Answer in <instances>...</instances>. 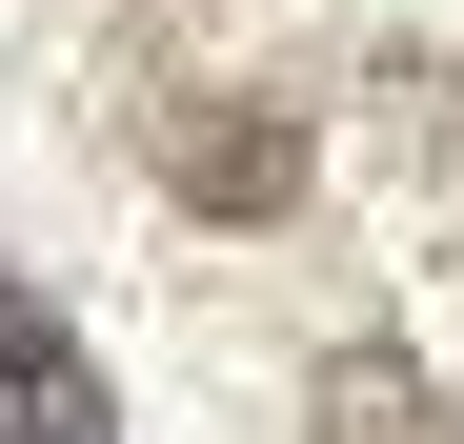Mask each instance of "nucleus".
<instances>
[{"instance_id": "nucleus-1", "label": "nucleus", "mask_w": 464, "mask_h": 444, "mask_svg": "<svg viewBox=\"0 0 464 444\" xmlns=\"http://www.w3.org/2000/svg\"><path fill=\"white\" fill-rule=\"evenodd\" d=\"M121 141H141V182L202 202V222H303V182H324L303 101H263V82H141Z\"/></svg>"}, {"instance_id": "nucleus-2", "label": "nucleus", "mask_w": 464, "mask_h": 444, "mask_svg": "<svg viewBox=\"0 0 464 444\" xmlns=\"http://www.w3.org/2000/svg\"><path fill=\"white\" fill-rule=\"evenodd\" d=\"M0 444H121V404H102L82 323H61L21 263H0Z\"/></svg>"}, {"instance_id": "nucleus-3", "label": "nucleus", "mask_w": 464, "mask_h": 444, "mask_svg": "<svg viewBox=\"0 0 464 444\" xmlns=\"http://www.w3.org/2000/svg\"><path fill=\"white\" fill-rule=\"evenodd\" d=\"M303 424H324V444H464V404L424 384L404 343H324V384H303Z\"/></svg>"}]
</instances>
